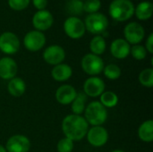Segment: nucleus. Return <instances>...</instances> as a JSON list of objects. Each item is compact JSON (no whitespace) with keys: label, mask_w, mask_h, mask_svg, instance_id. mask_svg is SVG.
<instances>
[{"label":"nucleus","mask_w":153,"mask_h":152,"mask_svg":"<svg viewBox=\"0 0 153 152\" xmlns=\"http://www.w3.org/2000/svg\"><path fill=\"white\" fill-rule=\"evenodd\" d=\"M111 152H125L124 151H122V150H115V151H113Z\"/></svg>","instance_id":"nucleus-35"},{"label":"nucleus","mask_w":153,"mask_h":152,"mask_svg":"<svg viewBox=\"0 0 153 152\" xmlns=\"http://www.w3.org/2000/svg\"><path fill=\"white\" fill-rule=\"evenodd\" d=\"M85 30L92 34H101L106 31L108 26V20L106 15L94 13L89 14L85 19Z\"/></svg>","instance_id":"nucleus-4"},{"label":"nucleus","mask_w":153,"mask_h":152,"mask_svg":"<svg viewBox=\"0 0 153 152\" xmlns=\"http://www.w3.org/2000/svg\"><path fill=\"white\" fill-rule=\"evenodd\" d=\"M133 57L136 60H143L147 56V51L145 47L142 45H134L130 50Z\"/></svg>","instance_id":"nucleus-29"},{"label":"nucleus","mask_w":153,"mask_h":152,"mask_svg":"<svg viewBox=\"0 0 153 152\" xmlns=\"http://www.w3.org/2000/svg\"><path fill=\"white\" fill-rule=\"evenodd\" d=\"M130 44L124 39H115L110 46V52L112 56L118 59H124L130 54Z\"/></svg>","instance_id":"nucleus-17"},{"label":"nucleus","mask_w":153,"mask_h":152,"mask_svg":"<svg viewBox=\"0 0 153 152\" xmlns=\"http://www.w3.org/2000/svg\"><path fill=\"white\" fill-rule=\"evenodd\" d=\"M138 136L144 142L153 141V121L152 119L143 122L138 129Z\"/></svg>","instance_id":"nucleus-20"},{"label":"nucleus","mask_w":153,"mask_h":152,"mask_svg":"<svg viewBox=\"0 0 153 152\" xmlns=\"http://www.w3.org/2000/svg\"><path fill=\"white\" fill-rule=\"evenodd\" d=\"M30 4V0H8L9 6L15 11H22L25 9Z\"/></svg>","instance_id":"nucleus-30"},{"label":"nucleus","mask_w":153,"mask_h":152,"mask_svg":"<svg viewBox=\"0 0 153 152\" xmlns=\"http://www.w3.org/2000/svg\"><path fill=\"white\" fill-rule=\"evenodd\" d=\"M77 95L76 90L68 84L60 86L56 91V99L62 105H68L73 102Z\"/></svg>","instance_id":"nucleus-16"},{"label":"nucleus","mask_w":153,"mask_h":152,"mask_svg":"<svg viewBox=\"0 0 153 152\" xmlns=\"http://www.w3.org/2000/svg\"><path fill=\"white\" fill-rule=\"evenodd\" d=\"M30 149V140L22 134L10 137L6 142L5 150L7 152H28Z\"/></svg>","instance_id":"nucleus-11"},{"label":"nucleus","mask_w":153,"mask_h":152,"mask_svg":"<svg viewBox=\"0 0 153 152\" xmlns=\"http://www.w3.org/2000/svg\"><path fill=\"white\" fill-rule=\"evenodd\" d=\"M139 82L146 88H152L153 86V69L146 68L143 70L139 74Z\"/></svg>","instance_id":"nucleus-25"},{"label":"nucleus","mask_w":153,"mask_h":152,"mask_svg":"<svg viewBox=\"0 0 153 152\" xmlns=\"http://www.w3.org/2000/svg\"><path fill=\"white\" fill-rule=\"evenodd\" d=\"M20 47V40L13 32H4L0 35V50L7 55L15 54Z\"/></svg>","instance_id":"nucleus-7"},{"label":"nucleus","mask_w":153,"mask_h":152,"mask_svg":"<svg viewBox=\"0 0 153 152\" xmlns=\"http://www.w3.org/2000/svg\"><path fill=\"white\" fill-rule=\"evenodd\" d=\"M90 48L91 50V54L96 56L102 55L106 50V41L102 36H95L90 43Z\"/></svg>","instance_id":"nucleus-23"},{"label":"nucleus","mask_w":153,"mask_h":152,"mask_svg":"<svg viewBox=\"0 0 153 152\" xmlns=\"http://www.w3.org/2000/svg\"><path fill=\"white\" fill-rule=\"evenodd\" d=\"M147 51H149L151 54L153 53V34L151 33L150 36L148 37L147 40H146V48Z\"/></svg>","instance_id":"nucleus-33"},{"label":"nucleus","mask_w":153,"mask_h":152,"mask_svg":"<svg viewBox=\"0 0 153 152\" xmlns=\"http://www.w3.org/2000/svg\"><path fill=\"white\" fill-rule=\"evenodd\" d=\"M86 135L89 143L91 146L97 148L104 146L108 140V133L101 125L93 126L92 128L88 130Z\"/></svg>","instance_id":"nucleus-10"},{"label":"nucleus","mask_w":153,"mask_h":152,"mask_svg":"<svg viewBox=\"0 0 153 152\" xmlns=\"http://www.w3.org/2000/svg\"><path fill=\"white\" fill-rule=\"evenodd\" d=\"M0 152H7V151H6V150H5V148H4V147H3L2 145H0Z\"/></svg>","instance_id":"nucleus-34"},{"label":"nucleus","mask_w":153,"mask_h":152,"mask_svg":"<svg viewBox=\"0 0 153 152\" xmlns=\"http://www.w3.org/2000/svg\"><path fill=\"white\" fill-rule=\"evenodd\" d=\"M53 22H54L53 15L51 14L50 12L47 10H41L37 12L32 18L33 26L39 31L48 30L52 26Z\"/></svg>","instance_id":"nucleus-14"},{"label":"nucleus","mask_w":153,"mask_h":152,"mask_svg":"<svg viewBox=\"0 0 153 152\" xmlns=\"http://www.w3.org/2000/svg\"><path fill=\"white\" fill-rule=\"evenodd\" d=\"M23 44L28 50L36 52L40 50L45 46L46 37L41 31L31 30L25 35L23 39Z\"/></svg>","instance_id":"nucleus-8"},{"label":"nucleus","mask_w":153,"mask_h":152,"mask_svg":"<svg viewBox=\"0 0 153 152\" xmlns=\"http://www.w3.org/2000/svg\"><path fill=\"white\" fill-rule=\"evenodd\" d=\"M73 74V70L70 65L59 64L54 66L51 71V76L56 82H65Z\"/></svg>","instance_id":"nucleus-18"},{"label":"nucleus","mask_w":153,"mask_h":152,"mask_svg":"<svg viewBox=\"0 0 153 152\" xmlns=\"http://www.w3.org/2000/svg\"><path fill=\"white\" fill-rule=\"evenodd\" d=\"M105 90V82L99 77L92 76L87 79L83 84V93L86 96L96 98L100 96Z\"/></svg>","instance_id":"nucleus-12"},{"label":"nucleus","mask_w":153,"mask_h":152,"mask_svg":"<svg viewBox=\"0 0 153 152\" xmlns=\"http://www.w3.org/2000/svg\"><path fill=\"white\" fill-rule=\"evenodd\" d=\"M100 103L108 108H114L118 103V97L113 91H104L100 96Z\"/></svg>","instance_id":"nucleus-24"},{"label":"nucleus","mask_w":153,"mask_h":152,"mask_svg":"<svg viewBox=\"0 0 153 152\" xmlns=\"http://www.w3.org/2000/svg\"><path fill=\"white\" fill-rule=\"evenodd\" d=\"M89 124L84 117L78 115H69L62 122V129L65 136L73 142L82 140L88 132Z\"/></svg>","instance_id":"nucleus-1"},{"label":"nucleus","mask_w":153,"mask_h":152,"mask_svg":"<svg viewBox=\"0 0 153 152\" xmlns=\"http://www.w3.org/2000/svg\"><path fill=\"white\" fill-rule=\"evenodd\" d=\"M144 34L145 31L143 27L140 23L135 22L128 23L124 29V35L126 40L129 44L137 45L143 39Z\"/></svg>","instance_id":"nucleus-9"},{"label":"nucleus","mask_w":153,"mask_h":152,"mask_svg":"<svg viewBox=\"0 0 153 152\" xmlns=\"http://www.w3.org/2000/svg\"><path fill=\"white\" fill-rule=\"evenodd\" d=\"M69 13L78 14L82 10V3L80 0H70L67 4Z\"/></svg>","instance_id":"nucleus-31"},{"label":"nucleus","mask_w":153,"mask_h":152,"mask_svg":"<svg viewBox=\"0 0 153 152\" xmlns=\"http://www.w3.org/2000/svg\"><path fill=\"white\" fill-rule=\"evenodd\" d=\"M18 71L16 62L10 57L0 59V77L4 80H11L16 76Z\"/></svg>","instance_id":"nucleus-15"},{"label":"nucleus","mask_w":153,"mask_h":152,"mask_svg":"<svg viewBox=\"0 0 153 152\" xmlns=\"http://www.w3.org/2000/svg\"><path fill=\"white\" fill-rule=\"evenodd\" d=\"M56 149L58 152H72L74 150V142L65 137L57 142Z\"/></svg>","instance_id":"nucleus-28"},{"label":"nucleus","mask_w":153,"mask_h":152,"mask_svg":"<svg viewBox=\"0 0 153 152\" xmlns=\"http://www.w3.org/2000/svg\"><path fill=\"white\" fill-rule=\"evenodd\" d=\"M7 90L13 97H21L26 90V84L22 78L14 77L9 81Z\"/></svg>","instance_id":"nucleus-19"},{"label":"nucleus","mask_w":153,"mask_h":152,"mask_svg":"<svg viewBox=\"0 0 153 152\" xmlns=\"http://www.w3.org/2000/svg\"><path fill=\"white\" fill-rule=\"evenodd\" d=\"M64 30L65 34L74 39L82 38L85 33V26L83 22L74 16L69 17L64 23Z\"/></svg>","instance_id":"nucleus-6"},{"label":"nucleus","mask_w":153,"mask_h":152,"mask_svg":"<svg viewBox=\"0 0 153 152\" xmlns=\"http://www.w3.org/2000/svg\"><path fill=\"white\" fill-rule=\"evenodd\" d=\"M86 101H87V96L83 92H77V95L75 99L73 100L72 104V111L74 115L80 116L82 114L86 108Z\"/></svg>","instance_id":"nucleus-22"},{"label":"nucleus","mask_w":153,"mask_h":152,"mask_svg":"<svg viewBox=\"0 0 153 152\" xmlns=\"http://www.w3.org/2000/svg\"><path fill=\"white\" fill-rule=\"evenodd\" d=\"M82 70L89 75L96 76L104 69V62L100 56L94 54L85 55L81 62Z\"/></svg>","instance_id":"nucleus-5"},{"label":"nucleus","mask_w":153,"mask_h":152,"mask_svg":"<svg viewBox=\"0 0 153 152\" xmlns=\"http://www.w3.org/2000/svg\"><path fill=\"white\" fill-rule=\"evenodd\" d=\"M101 3L100 0H86L82 4V9L86 12L91 13H97L100 8Z\"/></svg>","instance_id":"nucleus-27"},{"label":"nucleus","mask_w":153,"mask_h":152,"mask_svg":"<svg viewBox=\"0 0 153 152\" xmlns=\"http://www.w3.org/2000/svg\"><path fill=\"white\" fill-rule=\"evenodd\" d=\"M103 72L105 76L109 80H117L121 75V69L119 68V66L114 64H110L107 66H104Z\"/></svg>","instance_id":"nucleus-26"},{"label":"nucleus","mask_w":153,"mask_h":152,"mask_svg":"<svg viewBox=\"0 0 153 152\" xmlns=\"http://www.w3.org/2000/svg\"><path fill=\"white\" fill-rule=\"evenodd\" d=\"M134 13V6L130 0H113L109 5V14L117 22L127 21Z\"/></svg>","instance_id":"nucleus-3"},{"label":"nucleus","mask_w":153,"mask_h":152,"mask_svg":"<svg viewBox=\"0 0 153 152\" xmlns=\"http://www.w3.org/2000/svg\"><path fill=\"white\" fill-rule=\"evenodd\" d=\"M33 2V4L34 6L39 10V11H41V10H45L47 4H48V0H32Z\"/></svg>","instance_id":"nucleus-32"},{"label":"nucleus","mask_w":153,"mask_h":152,"mask_svg":"<svg viewBox=\"0 0 153 152\" xmlns=\"http://www.w3.org/2000/svg\"><path fill=\"white\" fill-rule=\"evenodd\" d=\"M152 4L149 1H144L140 3L134 9L136 17L141 21H145L150 19L152 15Z\"/></svg>","instance_id":"nucleus-21"},{"label":"nucleus","mask_w":153,"mask_h":152,"mask_svg":"<svg viewBox=\"0 0 153 152\" xmlns=\"http://www.w3.org/2000/svg\"><path fill=\"white\" fill-rule=\"evenodd\" d=\"M85 120L93 126L103 125L108 118L107 108L100 101H92L86 106L84 110Z\"/></svg>","instance_id":"nucleus-2"},{"label":"nucleus","mask_w":153,"mask_h":152,"mask_svg":"<svg viewBox=\"0 0 153 152\" xmlns=\"http://www.w3.org/2000/svg\"><path fill=\"white\" fill-rule=\"evenodd\" d=\"M65 57L64 48L58 45H52L48 47L43 52V59L46 63L52 65L61 64Z\"/></svg>","instance_id":"nucleus-13"}]
</instances>
